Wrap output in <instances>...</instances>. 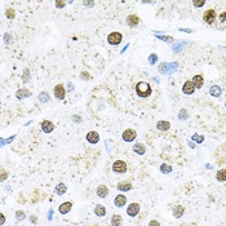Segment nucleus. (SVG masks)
<instances>
[{"instance_id":"obj_34","label":"nucleus","mask_w":226,"mask_h":226,"mask_svg":"<svg viewBox=\"0 0 226 226\" xmlns=\"http://www.w3.org/2000/svg\"><path fill=\"white\" fill-rule=\"evenodd\" d=\"M92 226H98V225H92Z\"/></svg>"},{"instance_id":"obj_26","label":"nucleus","mask_w":226,"mask_h":226,"mask_svg":"<svg viewBox=\"0 0 226 226\" xmlns=\"http://www.w3.org/2000/svg\"><path fill=\"white\" fill-rule=\"evenodd\" d=\"M192 4L195 5V7H202V5H204V4H206V2H203V0H202V2H198V0H194V2H192Z\"/></svg>"},{"instance_id":"obj_7","label":"nucleus","mask_w":226,"mask_h":226,"mask_svg":"<svg viewBox=\"0 0 226 226\" xmlns=\"http://www.w3.org/2000/svg\"><path fill=\"white\" fill-rule=\"evenodd\" d=\"M55 96H56V98L58 100H63L65 98V94H66V92H65V87L62 84H57L56 87H55Z\"/></svg>"},{"instance_id":"obj_23","label":"nucleus","mask_w":226,"mask_h":226,"mask_svg":"<svg viewBox=\"0 0 226 226\" xmlns=\"http://www.w3.org/2000/svg\"><path fill=\"white\" fill-rule=\"evenodd\" d=\"M182 213H184V207H182V206H177V207L175 208V211H173V214H175L176 217H181Z\"/></svg>"},{"instance_id":"obj_9","label":"nucleus","mask_w":226,"mask_h":226,"mask_svg":"<svg viewBox=\"0 0 226 226\" xmlns=\"http://www.w3.org/2000/svg\"><path fill=\"white\" fill-rule=\"evenodd\" d=\"M194 91H195V85L192 84V81L191 80L185 81L184 87H182V92H184L185 94H191V93H194Z\"/></svg>"},{"instance_id":"obj_20","label":"nucleus","mask_w":226,"mask_h":226,"mask_svg":"<svg viewBox=\"0 0 226 226\" xmlns=\"http://www.w3.org/2000/svg\"><path fill=\"white\" fill-rule=\"evenodd\" d=\"M156 127H158V129H160V131H168L169 129V123L168 122H158V124H156Z\"/></svg>"},{"instance_id":"obj_1","label":"nucleus","mask_w":226,"mask_h":226,"mask_svg":"<svg viewBox=\"0 0 226 226\" xmlns=\"http://www.w3.org/2000/svg\"><path fill=\"white\" fill-rule=\"evenodd\" d=\"M151 92H153V89H151V87H150V84L147 81H139V83H137V85H136V93L139 97L146 98V97H149L150 94H151Z\"/></svg>"},{"instance_id":"obj_29","label":"nucleus","mask_w":226,"mask_h":226,"mask_svg":"<svg viewBox=\"0 0 226 226\" xmlns=\"http://www.w3.org/2000/svg\"><path fill=\"white\" fill-rule=\"evenodd\" d=\"M39 98H40V101L43 100V101H45V102H47V100H48V94L44 92V93H43L41 96H39Z\"/></svg>"},{"instance_id":"obj_32","label":"nucleus","mask_w":226,"mask_h":226,"mask_svg":"<svg viewBox=\"0 0 226 226\" xmlns=\"http://www.w3.org/2000/svg\"><path fill=\"white\" fill-rule=\"evenodd\" d=\"M2 172H3V176H2V180H5V177H7V176H5V171L3 169Z\"/></svg>"},{"instance_id":"obj_16","label":"nucleus","mask_w":226,"mask_h":226,"mask_svg":"<svg viewBox=\"0 0 226 226\" xmlns=\"http://www.w3.org/2000/svg\"><path fill=\"white\" fill-rule=\"evenodd\" d=\"M94 213H96V216L103 217L105 214H106V208L102 206V204H97L96 208H94Z\"/></svg>"},{"instance_id":"obj_30","label":"nucleus","mask_w":226,"mask_h":226,"mask_svg":"<svg viewBox=\"0 0 226 226\" xmlns=\"http://www.w3.org/2000/svg\"><path fill=\"white\" fill-rule=\"evenodd\" d=\"M149 226H159V222H158L156 220H153V221H150Z\"/></svg>"},{"instance_id":"obj_28","label":"nucleus","mask_w":226,"mask_h":226,"mask_svg":"<svg viewBox=\"0 0 226 226\" xmlns=\"http://www.w3.org/2000/svg\"><path fill=\"white\" fill-rule=\"evenodd\" d=\"M7 17H9V18H13L14 17V12L12 9H8L7 10Z\"/></svg>"},{"instance_id":"obj_21","label":"nucleus","mask_w":226,"mask_h":226,"mask_svg":"<svg viewBox=\"0 0 226 226\" xmlns=\"http://www.w3.org/2000/svg\"><path fill=\"white\" fill-rule=\"evenodd\" d=\"M216 178L218 181H225L226 180V169H220L216 175Z\"/></svg>"},{"instance_id":"obj_3","label":"nucleus","mask_w":226,"mask_h":226,"mask_svg":"<svg viewBox=\"0 0 226 226\" xmlns=\"http://www.w3.org/2000/svg\"><path fill=\"white\" fill-rule=\"evenodd\" d=\"M122 40H123V35L120 34V32H116V31L111 32V34L107 36V41H109V44H111V45L120 44Z\"/></svg>"},{"instance_id":"obj_10","label":"nucleus","mask_w":226,"mask_h":226,"mask_svg":"<svg viewBox=\"0 0 226 226\" xmlns=\"http://www.w3.org/2000/svg\"><path fill=\"white\" fill-rule=\"evenodd\" d=\"M41 129L44 133H50L53 129H55V124L49 120H43L41 122Z\"/></svg>"},{"instance_id":"obj_33","label":"nucleus","mask_w":226,"mask_h":226,"mask_svg":"<svg viewBox=\"0 0 226 226\" xmlns=\"http://www.w3.org/2000/svg\"><path fill=\"white\" fill-rule=\"evenodd\" d=\"M4 221H5V220H4V216H3V214H2V225L4 223Z\"/></svg>"},{"instance_id":"obj_24","label":"nucleus","mask_w":226,"mask_h":226,"mask_svg":"<svg viewBox=\"0 0 226 226\" xmlns=\"http://www.w3.org/2000/svg\"><path fill=\"white\" fill-rule=\"evenodd\" d=\"M56 192H57V194H63V192H66V185L58 184V185L56 186Z\"/></svg>"},{"instance_id":"obj_8","label":"nucleus","mask_w":226,"mask_h":226,"mask_svg":"<svg viewBox=\"0 0 226 226\" xmlns=\"http://www.w3.org/2000/svg\"><path fill=\"white\" fill-rule=\"evenodd\" d=\"M139 24V17L137 16V14H129L128 17H127V25L129 26V27H134V26H137Z\"/></svg>"},{"instance_id":"obj_12","label":"nucleus","mask_w":226,"mask_h":226,"mask_svg":"<svg viewBox=\"0 0 226 226\" xmlns=\"http://www.w3.org/2000/svg\"><path fill=\"white\" fill-rule=\"evenodd\" d=\"M87 141H88L89 144H97V142L100 141L98 133H97V132H89V133L87 134Z\"/></svg>"},{"instance_id":"obj_4","label":"nucleus","mask_w":226,"mask_h":226,"mask_svg":"<svg viewBox=\"0 0 226 226\" xmlns=\"http://www.w3.org/2000/svg\"><path fill=\"white\" fill-rule=\"evenodd\" d=\"M128 169L127 167V163L123 160H116L113 163V171L115 172V173H125Z\"/></svg>"},{"instance_id":"obj_15","label":"nucleus","mask_w":226,"mask_h":226,"mask_svg":"<svg viewBox=\"0 0 226 226\" xmlns=\"http://www.w3.org/2000/svg\"><path fill=\"white\" fill-rule=\"evenodd\" d=\"M118 189L120 191H129L132 189V184L129 181H124V182H119L118 184Z\"/></svg>"},{"instance_id":"obj_17","label":"nucleus","mask_w":226,"mask_h":226,"mask_svg":"<svg viewBox=\"0 0 226 226\" xmlns=\"http://www.w3.org/2000/svg\"><path fill=\"white\" fill-rule=\"evenodd\" d=\"M133 151H134L136 154H138V155H144V154H145V151H146V149H145L144 144L138 142V144H136V145L133 146Z\"/></svg>"},{"instance_id":"obj_6","label":"nucleus","mask_w":226,"mask_h":226,"mask_svg":"<svg viewBox=\"0 0 226 226\" xmlns=\"http://www.w3.org/2000/svg\"><path fill=\"white\" fill-rule=\"evenodd\" d=\"M138 212H139V204H138V203H132V204H129V207L127 208L128 216H131V217L137 216Z\"/></svg>"},{"instance_id":"obj_22","label":"nucleus","mask_w":226,"mask_h":226,"mask_svg":"<svg viewBox=\"0 0 226 226\" xmlns=\"http://www.w3.org/2000/svg\"><path fill=\"white\" fill-rule=\"evenodd\" d=\"M211 94L216 96V97H220L221 96V88L217 87V85H213V87L211 88Z\"/></svg>"},{"instance_id":"obj_2","label":"nucleus","mask_w":226,"mask_h":226,"mask_svg":"<svg viewBox=\"0 0 226 226\" xmlns=\"http://www.w3.org/2000/svg\"><path fill=\"white\" fill-rule=\"evenodd\" d=\"M217 18V13H216V10H214L213 8L206 10V13L203 14V19H204V22L208 24V25H212L214 21H216Z\"/></svg>"},{"instance_id":"obj_11","label":"nucleus","mask_w":226,"mask_h":226,"mask_svg":"<svg viewBox=\"0 0 226 226\" xmlns=\"http://www.w3.org/2000/svg\"><path fill=\"white\" fill-rule=\"evenodd\" d=\"M114 203H115L116 207H123V206H125V203H127V197L123 195V194H119V195H116Z\"/></svg>"},{"instance_id":"obj_18","label":"nucleus","mask_w":226,"mask_h":226,"mask_svg":"<svg viewBox=\"0 0 226 226\" xmlns=\"http://www.w3.org/2000/svg\"><path fill=\"white\" fill-rule=\"evenodd\" d=\"M192 84L195 85V88H202L203 87V76L202 75H195L192 79H191Z\"/></svg>"},{"instance_id":"obj_14","label":"nucleus","mask_w":226,"mask_h":226,"mask_svg":"<svg viewBox=\"0 0 226 226\" xmlns=\"http://www.w3.org/2000/svg\"><path fill=\"white\" fill-rule=\"evenodd\" d=\"M71 207H72V203H71V202H65V203H62L61 206H60V212H61L62 214H66V213H69V211L71 209Z\"/></svg>"},{"instance_id":"obj_31","label":"nucleus","mask_w":226,"mask_h":226,"mask_svg":"<svg viewBox=\"0 0 226 226\" xmlns=\"http://www.w3.org/2000/svg\"><path fill=\"white\" fill-rule=\"evenodd\" d=\"M56 5L60 8V7H63V5H65V3H63V2H57V3H56Z\"/></svg>"},{"instance_id":"obj_13","label":"nucleus","mask_w":226,"mask_h":226,"mask_svg":"<svg viewBox=\"0 0 226 226\" xmlns=\"http://www.w3.org/2000/svg\"><path fill=\"white\" fill-rule=\"evenodd\" d=\"M97 195H98L100 198H106L107 195H109V189L106 187V185H100L98 187H97Z\"/></svg>"},{"instance_id":"obj_25","label":"nucleus","mask_w":226,"mask_h":226,"mask_svg":"<svg viewBox=\"0 0 226 226\" xmlns=\"http://www.w3.org/2000/svg\"><path fill=\"white\" fill-rule=\"evenodd\" d=\"M161 172H166V173H169V172L172 171V168L171 167H168V166H161Z\"/></svg>"},{"instance_id":"obj_19","label":"nucleus","mask_w":226,"mask_h":226,"mask_svg":"<svg viewBox=\"0 0 226 226\" xmlns=\"http://www.w3.org/2000/svg\"><path fill=\"white\" fill-rule=\"evenodd\" d=\"M122 225V216L120 214H114L111 218V226H120Z\"/></svg>"},{"instance_id":"obj_27","label":"nucleus","mask_w":226,"mask_h":226,"mask_svg":"<svg viewBox=\"0 0 226 226\" xmlns=\"http://www.w3.org/2000/svg\"><path fill=\"white\" fill-rule=\"evenodd\" d=\"M218 19L221 21V22H226V12H222L218 17Z\"/></svg>"},{"instance_id":"obj_5","label":"nucleus","mask_w":226,"mask_h":226,"mask_svg":"<svg viewBox=\"0 0 226 226\" xmlns=\"http://www.w3.org/2000/svg\"><path fill=\"white\" fill-rule=\"evenodd\" d=\"M136 136H137L136 131H134V129H131V128L125 129V131L123 132V139H124V141H127V142H132L133 139L136 138Z\"/></svg>"}]
</instances>
